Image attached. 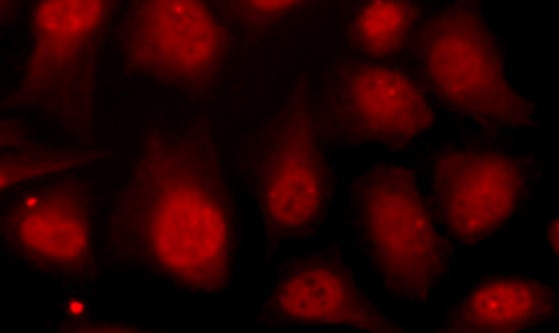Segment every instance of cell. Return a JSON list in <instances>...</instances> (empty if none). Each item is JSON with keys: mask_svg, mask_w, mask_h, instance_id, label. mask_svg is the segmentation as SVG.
I'll list each match as a JSON object with an SVG mask.
<instances>
[{"mask_svg": "<svg viewBox=\"0 0 559 333\" xmlns=\"http://www.w3.org/2000/svg\"><path fill=\"white\" fill-rule=\"evenodd\" d=\"M329 174L312 110L295 100L280 115L260 163L259 200L269 228L280 236L308 232L327 205Z\"/></svg>", "mask_w": 559, "mask_h": 333, "instance_id": "cell-4", "label": "cell"}, {"mask_svg": "<svg viewBox=\"0 0 559 333\" xmlns=\"http://www.w3.org/2000/svg\"><path fill=\"white\" fill-rule=\"evenodd\" d=\"M547 241L552 252L558 255V218L553 217L547 227Z\"/></svg>", "mask_w": 559, "mask_h": 333, "instance_id": "cell-10", "label": "cell"}, {"mask_svg": "<svg viewBox=\"0 0 559 333\" xmlns=\"http://www.w3.org/2000/svg\"><path fill=\"white\" fill-rule=\"evenodd\" d=\"M415 51L428 88L457 114L495 129L535 119V104L509 82L498 39L476 2H452L433 13Z\"/></svg>", "mask_w": 559, "mask_h": 333, "instance_id": "cell-2", "label": "cell"}, {"mask_svg": "<svg viewBox=\"0 0 559 333\" xmlns=\"http://www.w3.org/2000/svg\"><path fill=\"white\" fill-rule=\"evenodd\" d=\"M355 223L382 286L424 304L448 273L451 245L438 229L414 172L405 165L367 168L353 186Z\"/></svg>", "mask_w": 559, "mask_h": 333, "instance_id": "cell-1", "label": "cell"}, {"mask_svg": "<svg viewBox=\"0 0 559 333\" xmlns=\"http://www.w3.org/2000/svg\"><path fill=\"white\" fill-rule=\"evenodd\" d=\"M81 310H82V307H81L80 303H78V302L75 303L74 302V303L71 304V312H81Z\"/></svg>", "mask_w": 559, "mask_h": 333, "instance_id": "cell-11", "label": "cell"}, {"mask_svg": "<svg viewBox=\"0 0 559 333\" xmlns=\"http://www.w3.org/2000/svg\"><path fill=\"white\" fill-rule=\"evenodd\" d=\"M332 89L333 119L354 141L401 147L426 132L434 119L423 89L384 64L344 62Z\"/></svg>", "mask_w": 559, "mask_h": 333, "instance_id": "cell-5", "label": "cell"}, {"mask_svg": "<svg viewBox=\"0 0 559 333\" xmlns=\"http://www.w3.org/2000/svg\"><path fill=\"white\" fill-rule=\"evenodd\" d=\"M432 189L442 224L460 243L474 245L519 211L528 194V173L520 158L505 152L450 146L433 159Z\"/></svg>", "mask_w": 559, "mask_h": 333, "instance_id": "cell-3", "label": "cell"}, {"mask_svg": "<svg viewBox=\"0 0 559 333\" xmlns=\"http://www.w3.org/2000/svg\"><path fill=\"white\" fill-rule=\"evenodd\" d=\"M419 18L417 2L368 1L352 17L349 40L362 54L374 59L385 58L406 44Z\"/></svg>", "mask_w": 559, "mask_h": 333, "instance_id": "cell-8", "label": "cell"}, {"mask_svg": "<svg viewBox=\"0 0 559 333\" xmlns=\"http://www.w3.org/2000/svg\"><path fill=\"white\" fill-rule=\"evenodd\" d=\"M267 306L276 318L294 325L396 331L361 291L347 266L325 256L291 264L276 279Z\"/></svg>", "mask_w": 559, "mask_h": 333, "instance_id": "cell-6", "label": "cell"}, {"mask_svg": "<svg viewBox=\"0 0 559 333\" xmlns=\"http://www.w3.org/2000/svg\"><path fill=\"white\" fill-rule=\"evenodd\" d=\"M243 15L251 25L274 24L292 14L300 1H244L241 2Z\"/></svg>", "mask_w": 559, "mask_h": 333, "instance_id": "cell-9", "label": "cell"}, {"mask_svg": "<svg viewBox=\"0 0 559 333\" xmlns=\"http://www.w3.org/2000/svg\"><path fill=\"white\" fill-rule=\"evenodd\" d=\"M555 286L531 274L480 277L447 313L445 331L515 333L551 322L558 315Z\"/></svg>", "mask_w": 559, "mask_h": 333, "instance_id": "cell-7", "label": "cell"}]
</instances>
